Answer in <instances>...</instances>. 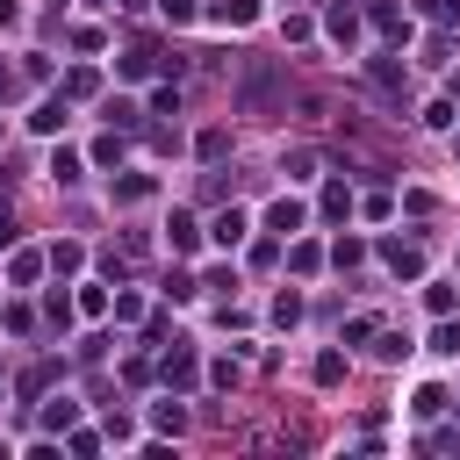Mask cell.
<instances>
[{
    "label": "cell",
    "instance_id": "33",
    "mask_svg": "<svg viewBox=\"0 0 460 460\" xmlns=\"http://www.w3.org/2000/svg\"><path fill=\"white\" fill-rule=\"evenodd\" d=\"M43 316H50L58 331H65V323H72V302H65V295H43Z\"/></svg>",
    "mask_w": 460,
    "mask_h": 460
},
{
    "label": "cell",
    "instance_id": "1",
    "mask_svg": "<svg viewBox=\"0 0 460 460\" xmlns=\"http://www.w3.org/2000/svg\"><path fill=\"white\" fill-rule=\"evenodd\" d=\"M201 237H216V244L230 252V244H244V237H252V216H244V208H223V216H216Z\"/></svg>",
    "mask_w": 460,
    "mask_h": 460
},
{
    "label": "cell",
    "instance_id": "3",
    "mask_svg": "<svg viewBox=\"0 0 460 460\" xmlns=\"http://www.w3.org/2000/svg\"><path fill=\"white\" fill-rule=\"evenodd\" d=\"M323 29H331V43H338V50H352V43H359V7H345V0H338V7L323 14Z\"/></svg>",
    "mask_w": 460,
    "mask_h": 460
},
{
    "label": "cell",
    "instance_id": "5",
    "mask_svg": "<svg viewBox=\"0 0 460 460\" xmlns=\"http://www.w3.org/2000/svg\"><path fill=\"white\" fill-rule=\"evenodd\" d=\"M302 223H309V208H302V201H295V194H280V201H273V208H266V230H280V237H295V230H302Z\"/></svg>",
    "mask_w": 460,
    "mask_h": 460
},
{
    "label": "cell",
    "instance_id": "27",
    "mask_svg": "<svg viewBox=\"0 0 460 460\" xmlns=\"http://www.w3.org/2000/svg\"><path fill=\"white\" fill-rule=\"evenodd\" d=\"M331 259H338V266H359V259H367V244H359V237H338V244H331Z\"/></svg>",
    "mask_w": 460,
    "mask_h": 460
},
{
    "label": "cell",
    "instance_id": "2",
    "mask_svg": "<svg viewBox=\"0 0 460 460\" xmlns=\"http://www.w3.org/2000/svg\"><path fill=\"white\" fill-rule=\"evenodd\" d=\"M381 259H388V273H402V280H417V273H424V252H417L410 237H388V244H381Z\"/></svg>",
    "mask_w": 460,
    "mask_h": 460
},
{
    "label": "cell",
    "instance_id": "8",
    "mask_svg": "<svg viewBox=\"0 0 460 460\" xmlns=\"http://www.w3.org/2000/svg\"><path fill=\"white\" fill-rule=\"evenodd\" d=\"M165 244H172V252H194V244H201V223H194V216L180 208V216L165 223Z\"/></svg>",
    "mask_w": 460,
    "mask_h": 460
},
{
    "label": "cell",
    "instance_id": "19",
    "mask_svg": "<svg viewBox=\"0 0 460 460\" xmlns=\"http://www.w3.org/2000/svg\"><path fill=\"white\" fill-rule=\"evenodd\" d=\"M402 352H410L402 331H374V359H402Z\"/></svg>",
    "mask_w": 460,
    "mask_h": 460
},
{
    "label": "cell",
    "instance_id": "10",
    "mask_svg": "<svg viewBox=\"0 0 460 460\" xmlns=\"http://www.w3.org/2000/svg\"><path fill=\"white\" fill-rule=\"evenodd\" d=\"M367 79H374L381 93H402V65H395V58H367Z\"/></svg>",
    "mask_w": 460,
    "mask_h": 460
},
{
    "label": "cell",
    "instance_id": "21",
    "mask_svg": "<svg viewBox=\"0 0 460 460\" xmlns=\"http://www.w3.org/2000/svg\"><path fill=\"white\" fill-rule=\"evenodd\" d=\"M115 72H122V79H144V72H151V50H122Z\"/></svg>",
    "mask_w": 460,
    "mask_h": 460
},
{
    "label": "cell",
    "instance_id": "16",
    "mask_svg": "<svg viewBox=\"0 0 460 460\" xmlns=\"http://www.w3.org/2000/svg\"><path fill=\"white\" fill-rule=\"evenodd\" d=\"M50 180H58V187H72V180H79V151H65V144H58V151H50Z\"/></svg>",
    "mask_w": 460,
    "mask_h": 460
},
{
    "label": "cell",
    "instance_id": "4",
    "mask_svg": "<svg viewBox=\"0 0 460 460\" xmlns=\"http://www.w3.org/2000/svg\"><path fill=\"white\" fill-rule=\"evenodd\" d=\"M29 129H36V137H58V129H65V93H43V101L29 108Z\"/></svg>",
    "mask_w": 460,
    "mask_h": 460
},
{
    "label": "cell",
    "instance_id": "20",
    "mask_svg": "<svg viewBox=\"0 0 460 460\" xmlns=\"http://www.w3.org/2000/svg\"><path fill=\"white\" fill-rule=\"evenodd\" d=\"M438 410H446V388H417L410 395V417H438Z\"/></svg>",
    "mask_w": 460,
    "mask_h": 460
},
{
    "label": "cell",
    "instance_id": "24",
    "mask_svg": "<svg viewBox=\"0 0 460 460\" xmlns=\"http://www.w3.org/2000/svg\"><path fill=\"white\" fill-rule=\"evenodd\" d=\"M79 259H86V252H79L72 237H65V244H50V266H58V273H79Z\"/></svg>",
    "mask_w": 460,
    "mask_h": 460
},
{
    "label": "cell",
    "instance_id": "11",
    "mask_svg": "<svg viewBox=\"0 0 460 460\" xmlns=\"http://www.w3.org/2000/svg\"><path fill=\"white\" fill-rule=\"evenodd\" d=\"M151 424H158V431H187V410H180L172 388H165V402H151Z\"/></svg>",
    "mask_w": 460,
    "mask_h": 460
},
{
    "label": "cell",
    "instance_id": "28",
    "mask_svg": "<svg viewBox=\"0 0 460 460\" xmlns=\"http://www.w3.org/2000/svg\"><path fill=\"white\" fill-rule=\"evenodd\" d=\"M273 323H280V331L302 323V295H280V302H273Z\"/></svg>",
    "mask_w": 460,
    "mask_h": 460
},
{
    "label": "cell",
    "instance_id": "29",
    "mask_svg": "<svg viewBox=\"0 0 460 460\" xmlns=\"http://www.w3.org/2000/svg\"><path fill=\"white\" fill-rule=\"evenodd\" d=\"M65 446H72V453H79V460H86V453H101V446H108V438H101V431H79V424H72V438H65Z\"/></svg>",
    "mask_w": 460,
    "mask_h": 460
},
{
    "label": "cell",
    "instance_id": "14",
    "mask_svg": "<svg viewBox=\"0 0 460 460\" xmlns=\"http://www.w3.org/2000/svg\"><path fill=\"white\" fill-rule=\"evenodd\" d=\"M309 374H316V388H338V381H345V352H316Z\"/></svg>",
    "mask_w": 460,
    "mask_h": 460
},
{
    "label": "cell",
    "instance_id": "32",
    "mask_svg": "<svg viewBox=\"0 0 460 460\" xmlns=\"http://www.w3.org/2000/svg\"><path fill=\"white\" fill-rule=\"evenodd\" d=\"M79 309L86 316H108V288H79Z\"/></svg>",
    "mask_w": 460,
    "mask_h": 460
},
{
    "label": "cell",
    "instance_id": "6",
    "mask_svg": "<svg viewBox=\"0 0 460 460\" xmlns=\"http://www.w3.org/2000/svg\"><path fill=\"white\" fill-rule=\"evenodd\" d=\"M158 374H165V388H172V395H180V388H194V352H187V345H172V352L158 359Z\"/></svg>",
    "mask_w": 460,
    "mask_h": 460
},
{
    "label": "cell",
    "instance_id": "22",
    "mask_svg": "<svg viewBox=\"0 0 460 460\" xmlns=\"http://www.w3.org/2000/svg\"><path fill=\"white\" fill-rule=\"evenodd\" d=\"M137 115H144L137 101H108V129H137Z\"/></svg>",
    "mask_w": 460,
    "mask_h": 460
},
{
    "label": "cell",
    "instance_id": "38",
    "mask_svg": "<svg viewBox=\"0 0 460 460\" xmlns=\"http://www.w3.org/2000/svg\"><path fill=\"white\" fill-rule=\"evenodd\" d=\"M7 93H14V79H7V65H0V101H7Z\"/></svg>",
    "mask_w": 460,
    "mask_h": 460
},
{
    "label": "cell",
    "instance_id": "34",
    "mask_svg": "<svg viewBox=\"0 0 460 460\" xmlns=\"http://www.w3.org/2000/svg\"><path fill=\"white\" fill-rule=\"evenodd\" d=\"M431 352H460V323H438L431 331Z\"/></svg>",
    "mask_w": 460,
    "mask_h": 460
},
{
    "label": "cell",
    "instance_id": "9",
    "mask_svg": "<svg viewBox=\"0 0 460 460\" xmlns=\"http://www.w3.org/2000/svg\"><path fill=\"white\" fill-rule=\"evenodd\" d=\"M367 14H374V29H381V36H388V43H402V36H410V22H402V14H395V7H388V0H374V7H367Z\"/></svg>",
    "mask_w": 460,
    "mask_h": 460
},
{
    "label": "cell",
    "instance_id": "37",
    "mask_svg": "<svg viewBox=\"0 0 460 460\" xmlns=\"http://www.w3.org/2000/svg\"><path fill=\"white\" fill-rule=\"evenodd\" d=\"M0 29H22V0H0Z\"/></svg>",
    "mask_w": 460,
    "mask_h": 460
},
{
    "label": "cell",
    "instance_id": "15",
    "mask_svg": "<svg viewBox=\"0 0 460 460\" xmlns=\"http://www.w3.org/2000/svg\"><path fill=\"white\" fill-rule=\"evenodd\" d=\"M72 424H79V402H65V395L43 402V431H72Z\"/></svg>",
    "mask_w": 460,
    "mask_h": 460
},
{
    "label": "cell",
    "instance_id": "30",
    "mask_svg": "<svg viewBox=\"0 0 460 460\" xmlns=\"http://www.w3.org/2000/svg\"><path fill=\"white\" fill-rule=\"evenodd\" d=\"M180 108V86H151V115H172Z\"/></svg>",
    "mask_w": 460,
    "mask_h": 460
},
{
    "label": "cell",
    "instance_id": "7",
    "mask_svg": "<svg viewBox=\"0 0 460 460\" xmlns=\"http://www.w3.org/2000/svg\"><path fill=\"white\" fill-rule=\"evenodd\" d=\"M208 22H216V29H252V22H259V0H216Z\"/></svg>",
    "mask_w": 460,
    "mask_h": 460
},
{
    "label": "cell",
    "instance_id": "12",
    "mask_svg": "<svg viewBox=\"0 0 460 460\" xmlns=\"http://www.w3.org/2000/svg\"><path fill=\"white\" fill-rule=\"evenodd\" d=\"M237 101H244V108H252V115H259V108H266V101H273V72H252V79H244V93H237Z\"/></svg>",
    "mask_w": 460,
    "mask_h": 460
},
{
    "label": "cell",
    "instance_id": "13",
    "mask_svg": "<svg viewBox=\"0 0 460 460\" xmlns=\"http://www.w3.org/2000/svg\"><path fill=\"white\" fill-rule=\"evenodd\" d=\"M352 216V194H345V180H331L323 187V223H345Z\"/></svg>",
    "mask_w": 460,
    "mask_h": 460
},
{
    "label": "cell",
    "instance_id": "31",
    "mask_svg": "<svg viewBox=\"0 0 460 460\" xmlns=\"http://www.w3.org/2000/svg\"><path fill=\"white\" fill-rule=\"evenodd\" d=\"M194 288H201L194 273H172V280H165V295H172V302H194Z\"/></svg>",
    "mask_w": 460,
    "mask_h": 460
},
{
    "label": "cell",
    "instance_id": "25",
    "mask_svg": "<svg viewBox=\"0 0 460 460\" xmlns=\"http://www.w3.org/2000/svg\"><path fill=\"white\" fill-rule=\"evenodd\" d=\"M93 165H122V137H115V129L93 144Z\"/></svg>",
    "mask_w": 460,
    "mask_h": 460
},
{
    "label": "cell",
    "instance_id": "36",
    "mask_svg": "<svg viewBox=\"0 0 460 460\" xmlns=\"http://www.w3.org/2000/svg\"><path fill=\"white\" fill-rule=\"evenodd\" d=\"M424 14H438V22H460V0H417Z\"/></svg>",
    "mask_w": 460,
    "mask_h": 460
},
{
    "label": "cell",
    "instance_id": "18",
    "mask_svg": "<svg viewBox=\"0 0 460 460\" xmlns=\"http://www.w3.org/2000/svg\"><path fill=\"white\" fill-rule=\"evenodd\" d=\"M36 273H43V252H14V266H7V280H14V288H29Z\"/></svg>",
    "mask_w": 460,
    "mask_h": 460
},
{
    "label": "cell",
    "instance_id": "26",
    "mask_svg": "<svg viewBox=\"0 0 460 460\" xmlns=\"http://www.w3.org/2000/svg\"><path fill=\"white\" fill-rule=\"evenodd\" d=\"M288 266H295V273H316V266H323V252H316V244H295V252H288Z\"/></svg>",
    "mask_w": 460,
    "mask_h": 460
},
{
    "label": "cell",
    "instance_id": "23",
    "mask_svg": "<svg viewBox=\"0 0 460 460\" xmlns=\"http://www.w3.org/2000/svg\"><path fill=\"white\" fill-rule=\"evenodd\" d=\"M194 151H201V158H223V151H230V129H201Z\"/></svg>",
    "mask_w": 460,
    "mask_h": 460
},
{
    "label": "cell",
    "instance_id": "35",
    "mask_svg": "<svg viewBox=\"0 0 460 460\" xmlns=\"http://www.w3.org/2000/svg\"><path fill=\"white\" fill-rule=\"evenodd\" d=\"M158 14L165 22H194V0H158Z\"/></svg>",
    "mask_w": 460,
    "mask_h": 460
},
{
    "label": "cell",
    "instance_id": "17",
    "mask_svg": "<svg viewBox=\"0 0 460 460\" xmlns=\"http://www.w3.org/2000/svg\"><path fill=\"white\" fill-rule=\"evenodd\" d=\"M151 187H158V180H151V172H122V180H115V201H144V194H151Z\"/></svg>",
    "mask_w": 460,
    "mask_h": 460
}]
</instances>
